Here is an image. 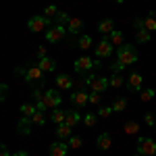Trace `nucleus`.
<instances>
[{
  "label": "nucleus",
  "mask_w": 156,
  "mask_h": 156,
  "mask_svg": "<svg viewBox=\"0 0 156 156\" xmlns=\"http://www.w3.org/2000/svg\"><path fill=\"white\" fill-rule=\"evenodd\" d=\"M34 104L37 106L40 112H46L48 108H58L60 102H62V94H60V90H46V92H40L36 90L34 94Z\"/></svg>",
  "instance_id": "obj_1"
},
{
  "label": "nucleus",
  "mask_w": 156,
  "mask_h": 156,
  "mask_svg": "<svg viewBox=\"0 0 156 156\" xmlns=\"http://www.w3.org/2000/svg\"><path fill=\"white\" fill-rule=\"evenodd\" d=\"M17 73H21L23 81L25 83H31V85H42L44 83V75H46L37 65H29L27 69H17Z\"/></svg>",
  "instance_id": "obj_2"
},
{
  "label": "nucleus",
  "mask_w": 156,
  "mask_h": 156,
  "mask_svg": "<svg viewBox=\"0 0 156 156\" xmlns=\"http://www.w3.org/2000/svg\"><path fill=\"white\" fill-rule=\"evenodd\" d=\"M117 62H121L123 67H129L133 62H137V50L129 46V44H123L117 48Z\"/></svg>",
  "instance_id": "obj_3"
},
{
  "label": "nucleus",
  "mask_w": 156,
  "mask_h": 156,
  "mask_svg": "<svg viewBox=\"0 0 156 156\" xmlns=\"http://www.w3.org/2000/svg\"><path fill=\"white\" fill-rule=\"evenodd\" d=\"M94 67H100V62L96 58H92V56H79V58L73 62V69H75V73H79V75H87Z\"/></svg>",
  "instance_id": "obj_4"
},
{
  "label": "nucleus",
  "mask_w": 156,
  "mask_h": 156,
  "mask_svg": "<svg viewBox=\"0 0 156 156\" xmlns=\"http://www.w3.org/2000/svg\"><path fill=\"white\" fill-rule=\"evenodd\" d=\"M50 21L46 15H34V17H29V21H27V29L29 31H34V34H40V31H44V29H50Z\"/></svg>",
  "instance_id": "obj_5"
},
{
  "label": "nucleus",
  "mask_w": 156,
  "mask_h": 156,
  "mask_svg": "<svg viewBox=\"0 0 156 156\" xmlns=\"http://www.w3.org/2000/svg\"><path fill=\"white\" fill-rule=\"evenodd\" d=\"M67 31H69L67 25H52L50 29H46V42L48 44H58V42L65 40Z\"/></svg>",
  "instance_id": "obj_6"
},
{
  "label": "nucleus",
  "mask_w": 156,
  "mask_h": 156,
  "mask_svg": "<svg viewBox=\"0 0 156 156\" xmlns=\"http://www.w3.org/2000/svg\"><path fill=\"white\" fill-rule=\"evenodd\" d=\"M137 154L156 156V142L152 137H137Z\"/></svg>",
  "instance_id": "obj_7"
},
{
  "label": "nucleus",
  "mask_w": 156,
  "mask_h": 156,
  "mask_svg": "<svg viewBox=\"0 0 156 156\" xmlns=\"http://www.w3.org/2000/svg\"><path fill=\"white\" fill-rule=\"evenodd\" d=\"M112 48H115L112 42L108 37H102L96 44V56L98 58H108V56H112Z\"/></svg>",
  "instance_id": "obj_8"
},
{
  "label": "nucleus",
  "mask_w": 156,
  "mask_h": 156,
  "mask_svg": "<svg viewBox=\"0 0 156 156\" xmlns=\"http://www.w3.org/2000/svg\"><path fill=\"white\" fill-rule=\"evenodd\" d=\"M48 154L50 156H67L69 154V142H62V140H56L48 146Z\"/></svg>",
  "instance_id": "obj_9"
},
{
  "label": "nucleus",
  "mask_w": 156,
  "mask_h": 156,
  "mask_svg": "<svg viewBox=\"0 0 156 156\" xmlns=\"http://www.w3.org/2000/svg\"><path fill=\"white\" fill-rule=\"evenodd\" d=\"M127 90L129 92H142L144 90V77H142V73H131L129 77H127Z\"/></svg>",
  "instance_id": "obj_10"
},
{
  "label": "nucleus",
  "mask_w": 156,
  "mask_h": 156,
  "mask_svg": "<svg viewBox=\"0 0 156 156\" xmlns=\"http://www.w3.org/2000/svg\"><path fill=\"white\" fill-rule=\"evenodd\" d=\"M92 92H100V94H104L108 87H110V81H108V77H102V75H94L92 77Z\"/></svg>",
  "instance_id": "obj_11"
},
{
  "label": "nucleus",
  "mask_w": 156,
  "mask_h": 156,
  "mask_svg": "<svg viewBox=\"0 0 156 156\" xmlns=\"http://www.w3.org/2000/svg\"><path fill=\"white\" fill-rule=\"evenodd\" d=\"M71 104L73 106L83 108L85 104H90V94H87L85 90H75V92L71 94Z\"/></svg>",
  "instance_id": "obj_12"
},
{
  "label": "nucleus",
  "mask_w": 156,
  "mask_h": 156,
  "mask_svg": "<svg viewBox=\"0 0 156 156\" xmlns=\"http://www.w3.org/2000/svg\"><path fill=\"white\" fill-rule=\"evenodd\" d=\"M73 83H75V81L71 79V75H65V73H62V75H56V79H54L56 90H71Z\"/></svg>",
  "instance_id": "obj_13"
},
{
  "label": "nucleus",
  "mask_w": 156,
  "mask_h": 156,
  "mask_svg": "<svg viewBox=\"0 0 156 156\" xmlns=\"http://www.w3.org/2000/svg\"><path fill=\"white\" fill-rule=\"evenodd\" d=\"M71 135H73V127H71V125H67V123H60V125H56V140L67 142Z\"/></svg>",
  "instance_id": "obj_14"
},
{
  "label": "nucleus",
  "mask_w": 156,
  "mask_h": 156,
  "mask_svg": "<svg viewBox=\"0 0 156 156\" xmlns=\"http://www.w3.org/2000/svg\"><path fill=\"white\" fill-rule=\"evenodd\" d=\"M17 127H19V133L21 135H31V127H34V123H31V117H21V121L17 123Z\"/></svg>",
  "instance_id": "obj_15"
},
{
  "label": "nucleus",
  "mask_w": 156,
  "mask_h": 156,
  "mask_svg": "<svg viewBox=\"0 0 156 156\" xmlns=\"http://www.w3.org/2000/svg\"><path fill=\"white\" fill-rule=\"evenodd\" d=\"M98 31H100L102 36L108 37L112 31H115V21H112V19H102V21H100V25H98Z\"/></svg>",
  "instance_id": "obj_16"
},
{
  "label": "nucleus",
  "mask_w": 156,
  "mask_h": 156,
  "mask_svg": "<svg viewBox=\"0 0 156 156\" xmlns=\"http://www.w3.org/2000/svg\"><path fill=\"white\" fill-rule=\"evenodd\" d=\"M67 29H69V34H73V36H79V31L83 29V21L77 19V17H71V21L67 23Z\"/></svg>",
  "instance_id": "obj_17"
},
{
  "label": "nucleus",
  "mask_w": 156,
  "mask_h": 156,
  "mask_svg": "<svg viewBox=\"0 0 156 156\" xmlns=\"http://www.w3.org/2000/svg\"><path fill=\"white\" fill-rule=\"evenodd\" d=\"M37 67H40L44 73H52V71H56V60L46 56V58H42L40 62H37Z\"/></svg>",
  "instance_id": "obj_18"
},
{
  "label": "nucleus",
  "mask_w": 156,
  "mask_h": 156,
  "mask_svg": "<svg viewBox=\"0 0 156 156\" xmlns=\"http://www.w3.org/2000/svg\"><path fill=\"white\" fill-rule=\"evenodd\" d=\"M135 40H137V44H148V42L152 40V34H150L146 27H137V29H135Z\"/></svg>",
  "instance_id": "obj_19"
},
{
  "label": "nucleus",
  "mask_w": 156,
  "mask_h": 156,
  "mask_svg": "<svg viewBox=\"0 0 156 156\" xmlns=\"http://www.w3.org/2000/svg\"><path fill=\"white\" fill-rule=\"evenodd\" d=\"M81 121H83V117H81L77 110H67V121H65L67 125H71L73 129H75V127H77Z\"/></svg>",
  "instance_id": "obj_20"
},
{
  "label": "nucleus",
  "mask_w": 156,
  "mask_h": 156,
  "mask_svg": "<svg viewBox=\"0 0 156 156\" xmlns=\"http://www.w3.org/2000/svg\"><path fill=\"white\" fill-rule=\"evenodd\" d=\"M127 106H129V100L125 96H117L112 100V110L115 112H123V110H127Z\"/></svg>",
  "instance_id": "obj_21"
},
{
  "label": "nucleus",
  "mask_w": 156,
  "mask_h": 156,
  "mask_svg": "<svg viewBox=\"0 0 156 156\" xmlns=\"http://www.w3.org/2000/svg\"><path fill=\"white\" fill-rule=\"evenodd\" d=\"M96 146L100 150H110V146H112V137L108 135V133H100L96 140Z\"/></svg>",
  "instance_id": "obj_22"
},
{
  "label": "nucleus",
  "mask_w": 156,
  "mask_h": 156,
  "mask_svg": "<svg viewBox=\"0 0 156 156\" xmlns=\"http://www.w3.org/2000/svg\"><path fill=\"white\" fill-rule=\"evenodd\" d=\"M50 119H52V123H56V125L65 123V121H67V110H62V108H52Z\"/></svg>",
  "instance_id": "obj_23"
},
{
  "label": "nucleus",
  "mask_w": 156,
  "mask_h": 156,
  "mask_svg": "<svg viewBox=\"0 0 156 156\" xmlns=\"http://www.w3.org/2000/svg\"><path fill=\"white\" fill-rule=\"evenodd\" d=\"M108 40L112 42V46H123V44H125V34H123L121 29H115V31L108 36Z\"/></svg>",
  "instance_id": "obj_24"
},
{
  "label": "nucleus",
  "mask_w": 156,
  "mask_h": 156,
  "mask_svg": "<svg viewBox=\"0 0 156 156\" xmlns=\"http://www.w3.org/2000/svg\"><path fill=\"white\" fill-rule=\"evenodd\" d=\"M108 81H110V87H112V90H117V87H121V85L127 83V79H125L121 73H112V77H110Z\"/></svg>",
  "instance_id": "obj_25"
},
{
  "label": "nucleus",
  "mask_w": 156,
  "mask_h": 156,
  "mask_svg": "<svg viewBox=\"0 0 156 156\" xmlns=\"http://www.w3.org/2000/svg\"><path fill=\"white\" fill-rule=\"evenodd\" d=\"M19 112H21V117H31V115H36V112H37V106H36V104H31V102H27V104H21Z\"/></svg>",
  "instance_id": "obj_26"
},
{
  "label": "nucleus",
  "mask_w": 156,
  "mask_h": 156,
  "mask_svg": "<svg viewBox=\"0 0 156 156\" xmlns=\"http://www.w3.org/2000/svg\"><path fill=\"white\" fill-rule=\"evenodd\" d=\"M144 27L152 34V31H156V12H148V17L144 19Z\"/></svg>",
  "instance_id": "obj_27"
},
{
  "label": "nucleus",
  "mask_w": 156,
  "mask_h": 156,
  "mask_svg": "<svg viewBox=\"0 0 156 156\" xmlns=\"http://www.w3.org/2000/svg\"><path fill=\"white\" fill-rule=\"evenodd\" d=\"M77 46L81 50H90L94 46V42H92V37L87 36V34H83V36H79V40H77Z\"/></svg>",
  "instance_id": "obj_28"
},
{
  "label": "nucleus",
  "mask_w": 156,
  "mask_h": 156,
  "mask_svg": "<svg viewBox=\"0 0 156 156\" xmlns=\"http://www.w3.org/2000/svg\"><path fill=\"white\" fill-rule=\"evenodd\" d=\"M123 131L127 133V135H135V133L140 131V123L137 121H127L125 127H123Z\"/></svg>",
  "instance_id": "obj_29"
},
{
  "label": "nucleus",
  "mask_w": 156,
  "mask_h": 156,
  "mask_svg": "<svg viewBox=\"0 0 156 156\" xmlns=\"http://www.w3.org/2000/svg\"><path fill=\"white\" fill-rule=\"evenodd\" d=\"M152 98H156V90H152V87H146V90L140 92V100L142 102H150Z\"/></svg>",
  "instance_id": "obj_30"
},
{
  "label": "nucleus",
  "mask_w": 156,
  "mask_h": 156,
  "mask_svg": "<svg viewBox=\"0 0 156 156\" xmlns=\"http://www.w3.org/2000/svg\"><path fill=\"white\" fill-rule=\"evenodd\" d=\"M31 123H34V127H42V125H46V115L37 110L36 115H31Z\"/></svg>",
  "instance_id": "obj_31"
},
{
  "label": "nucleus",
  "mask_w": 156,
  "mask_h": 156,
  "mask_svg": "<svg viewBox=\"0 0 156 156\" xmlns=\"http://www.w3.org/2000/svg\"><path fill=\"white\" fill-rule=\"evenodd\" d=\"M54 21H56L54 25H67L69 21H71V17H69V12H65V11H58V15L54 17Z\"/></svg>",
  "instance_id": "obj_32"
},
{
  "label": "nucleus",
  "mask_w": 156,
  "mask_h": 156,
  "mask_svg": "<svg viewBox=\"0 0 156 156\" xmlns=\"http://www.w3.org/2000/svg\"><path fill=\"white\" fill-rule=\"evenodd\" d=\"M96 123H98V115H96V112H87V115H83V125L94 127Z\"/></svg>",
  "instance_id": "obj_33"
},
{
  "label": "nucleus",
  "mask_w": 156,
  "mask_h": 156,
  "mask_svg": "<svg viewBox=\"0 0 156 156\" xmlns=\"http://www.w3.org/2000/svg\"><path fill=\"white\" fill-rule=\"evenodd\" d=\"M67 142H69V148H75V150H79V148L83 146V140H81V137H77V135H71Z\"/></svg>",
  "instance_id": "obj_34"
},
{
  "label": "nucleus",
  "mask_w": 156,
  "mask_h": 156,
  "mask_svg": "<svg viewBox=\"0 0 156 156\" xmlns=\"http://www.w3.org/2000/svg\"><path fill=\"white\" fill-rule=\"evenodd\" d=\"M44 12H46L48 19H54V17L58 15V6H56V4H48V6L44 9Z\"/></svg>",
  "instance_id": "obj_35"
},
{
  "label": "nucleus",
  "mask_w": 156,
  "mask_h": 156,
  "mask_svg": "<svg viewBox=\"0 0 156 156\" xmlns=\"http://www.w3.org/2000/svg\"><path fill=\"white\" fill-rule=\"evenodd\" d=\"M110 112H115L112 106H100L96 115H98V117H102V119H106V117H110Z\"/></svg>",
  "instance_id": "obj_36"
},
{
  "label": "nucleus",
  "mask_w": 156,
  "mask_h": 156,
  "mask_svg": "<svg viewBox=\"0 0 156 156\" xmlns=\"http://www.w3.org/2000/svg\"><path fill=\"white\" fill-rule=\"evenodd\" d=\"M144 123L148 125V127H154V125H156V115H154V112H146Z\"/></svg>",
  "instance_id": "obj_37"
},
{
  "label": "nucleus",
  "mask_w": 156,
  "mask_h": 156,
  "mask_svg": "<svg viewBox=\"0 0 156 156\" xmlns=\"http://www.w3.org/2000/svg\"><path fill=\"white\" fill-rule=\"evenodd\" d=\"M100 100H102V94H100V92H92V94H90V104L96 106V104H100Z\"/></svg>",
  "instance_id": "obj_38"
},
{
  "label": "nucleus",
  "mask_w": 156,
  "mask_h": 156,
  "mask_svg": "<svg viewBox=\"0 0 156 156\" xmlns=\"http://www.w3.org/2000/svg\"><path fill=\"white\" fill-rule=\"evenodd\" d=\"M36 56L40 60L42 58H46V46H37V50H36Z\"/></svg>",
  "instance_id": "obj_39"
},
{
  "label": "nucleus",
  "mask_w": 156,
  "mask_h": 156,
  "mask_svg": "<svg viewBox=\"0 0 156 156\" xmlns=\"http://www.w3.org/2000/svg\"><path fill=\"white\" fill-rule=\"evenodd\" d=\"M110 69H112V73H121L125 67H123L121 62H112V65H110Z\"/></svg>",
  "instance_id": "obj_40"
},
{
  "label": "nucleus",
  "mask_w": 156,
  "mask_h": 156,
  "mask_svg": "<svg viewBox=\"0 0 156 156\" xmlns=\"http://www.w3.org/2000/svg\"><path fill=\"white\" fill-rule=\"evenodd\" d=\"M0 156H12V154L9 152V148H6V146H0Z\"/></svg>",
  "instance_id": "obj_41"
},
{
  "label": "nucleus",
  "mask_w": 156,
  "mask_h": 156,
  "mask_svg": "<svg viewBox=\"0 0 156 156\" xmlns=\"http://www.w3.org/2000/svg\"><path fill=\"white\" fill-rule=\"evenodd\" d=\"M12 156H29V154H27L25 150H19V152H15V154H12Z\"/></svg>",
  "instance_id": "obj_42"
},
{
  "label": "nucleus",
  "mask_w": 156,
  "mask_h": 156,
  "mask_svg": "<svg viewBox=\"0 0 156 156\" xmlns=\"http://www.w3.org/2000/svg\"><path fill=\"white\" fill-rule=\"evenodd\" d=\"M112 2H117V4H123V2H125V0H112Z\"/></svg>",
  "instance_id": "obj_43"
},
{
  "label": "nucleus",
  "mask_w": 156,
  "mask_h": 156,
  "mask_svg": "<svg viewBox=\"0 0 156 156\" xmlns=\"http://www.w3.org/2000/svg\"><path fill=\"white\" fill-rule=\"evenodd\" d=\"M133 156H142V154H133Z\"/></svg>",
  "instance_id": "obj_44"
},
{
  "label": "nucleus",
  "mask_w": 156,
  "mask_h": 156,
  "mask_svg": "<svg viewBox=\"0 0 156 156\" xmlns=\"http://www.w3.org/2000/svg\"><path fill=\"white\" fill-rule=\"evenodd\" d=\"M154 131H156V125H154Z\"/></svg>",
  "instance_id": "obj_45"
}]
</instances>
